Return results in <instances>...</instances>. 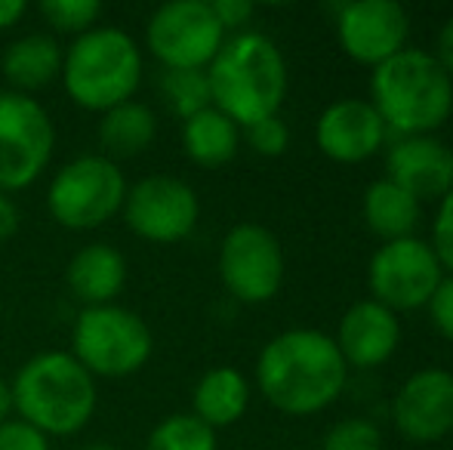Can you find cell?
Listing matches in <instances>:
<instances>
[{"instance_id":"cell-13","label":"cell","mask_w":453,"mask_h":450,"mask_svg":"<svg viewBox=\"0 0 453 450\" xmlns=\"http://www.w3.org/2000/svg\"><path fill=\"white\" fill-rule=\"evenodd\" d=\"M336 34L349 59L376 68L404 50L411 19L395 0H355L340 6Z\"/></svg>"},{"instance_id":"cell-33","label":"cell","mask_w":453,"mask_h":450,"mask_svg":"<svg viewBox=\"0 0 453 450\" xmlns=\"http://www.w3.org/2000/svg\"><path fill=\"white\" fill-rule=\"evenodd\" d=\"M19 223H22V217H19L16 201L10 194H0V244L19 232Z\"/></svg>"},{"instance_id":"cell-3","label":"cell","mask_w":453,"mask_h":450,"mask_svg":"<svg viewBox=\"0 0 453 450\" xmlns=\"http://www.w3.org/2000/svg\"><path fill=\"white\" fill-rule=\"evenodd\" d=\"M19 420L50 439L74 435L93 420L96 379L72 352H41L16 370L10 383Z\"/></svg>"},{"instance_id":"cell-14","label":"cell","mask_w":453,"mask_h":450,"mask_svg":"<svg viewBox=\"0 0 453 450\" xmlns=\"http://www.w3.org/2000/svg\"><path fill=\"white\" fill-rule=\"evenodd\" d=\"M392 420L401 439L413 445H429L453 432V373L441 367L411 373L395 392Z\"/></svg>"},{"instance_id":"cell-18","label":"cell","mask_w":453,"mask_h":450,"mask_svg":"<svg viewBox=\"0 0 453 450\" xmlns=\"http://www.w3.org/2000/svg\"><path fill=\"white\" fill-rule=\"evenodd\" d=\"M127 256L111 244H87L68 259L65 287L84 309L111 306L127 287Z\"/></svg>"},{"instance_id":"cell-15","label":"cell","mask_w":453,"mask_h":450,"mask_svg":"<svg viewBox=\"0 0 453 450\" xmlns=\"http://www.w3.org/2000/svg\"><path fill=\"white\" fill-rule=\"evenodd\" d=\"M386 130L382 118L370 103L361 99H340V103L327 105L318 118L315 139L318 149L336 164H361L373 157L386 142Z\"/></svg>"},{"instance_id":"cell-6","label":"cell","mask_w":453,"mask_h":450,"mask_svg":"<svg viewBox=\"0 0 453 450\" xmlns=\"http://www.w3.org/2000/svg\"><path fill=\"white\" fill-rule=\"evenodd\" d=\"M151 352V327L118 302L84 309L72 327V355L93 379L133 377L149 364Z\"/></svg>"},{"instance_id":"cell-22","label":"cell","mask_w":453,"mask_h":450,"mask_svg":"<svg viewBox=\"0 0 453 450\" xmlns=\"http://www.w3.org/2000/svg\"><path fill=\"white\" fill-rule=\"evenodd\" d=\"M238 142L241 126L213 105L197 111L195 118L182 120V149L197 167H226L238 155Z\"/></svg>"},{"instance_id":"cell-21","label":"cell","mask_w":453,"mask_h":450,"mask_svg":"<svg viewBox=\"0 0 453 450\" xmlns=\"http://www.w3.org/2000/svg\"><path fill=\"white\" fill-rule=\"evenodd\" d=\"M99 145L102 155L120 161V157H139L157 136V118L145 103H120L99 114Z\"/></svg>"},{"instance_id":"cell-28","label":"cell","mask_w":453,"mask_h":450,"mask_svg":"<svg viewBox=\"0 0 453 450\" xmlns=\"http://www.w3.org/2000/svg\"><path fill=\"white\" fill-rule=\"evenodd\" d=\"M247 142L257 155L263 157H280L290 145V130H287L284 120L274 114V118H265L259 124L247 126Z\"/></svg>"},{"instance_id":"cell-9","label":"cell","mask_w":453,"mask_h":450,"mask_svg":"<svg viewBox=\"0 0 453 450\" xmlns=\"http://www.w3.org/2000/svg\"><path fill=\"white\" fill-rule=\"evenodd\" d=\"M222 43L226 31L207 0H170L145 25V47L164 72H207Z\"/></svg>"},{"instance_id":"cell-12","label":"cell","mask_w":453,"mask_h":450,"mask_svg":"<svg viewBox=\"0 0 453 450\" xmlns=\"http://www.w3.org/2000/svg\"><path fill=\"white\" fill-rule=\"evenodd\" d=\"M120 213L136 238L151 240V244H180L195 232L201 201L185 179L155 173L127 188Z\"/></svg>"},{"instance_id":"cell-4","label":"cell","mask_w":453,"mask_h":450,"mask_svg":"<svg viewBox=\"0 0 453 450\" xmlns=\"http://www.w3.org/2000/svg\"><path fill=\"white\" fill-rule=\"evenodd\" d=\"M373 109L404 136H432L453 111V80L426 50H401L373 68Z\"/></svg>"},{"instance_id":"cell-1","label":"cell","mask_w":453,"mask_h":450,"mask_svg":"<svg viewBox=\"0 0 453 450\" xmlns=\"http://www.w3.org/2000/svg\"><path fill=\"white\" fill-rule=\"evenodd\" d=\"M349 364L336 339L321 331L296 327L269 339L257 361V383L274 410L309 416L330 408L346 389Z\"/></svg>"},{"instance_id":"cell-23","label":"cell","mask_w":453,"mask_h":450,"mask_svg":"<svg viewBox=\"0 0 453 450\" xmlns=\"http://www.w3.org/2000/svg\"><path fill=\"white\" fill-rule=\"evenodd\" d=\"M419 201L411 198L401 186L392 179H376L373 186L364 192V223L376 238L401 240L413 238V228L419 225Z\"/></svg>"},{"instance_id":"cell-37","label":"cell","mask_w":453,"mask_h":450,"mask_svg":"<svg viewBox=\"0 0 453 450\" xmlns=\"http://www.w3.org/2000/svg\"><path fill=\"white\" fill-rule=\"evenodd\" d=\"M84 450H118L114 445H90V447H84Z\"/></svg>"},{"instance_id":"cell-35","label":"cell","mask_w":453,"mask_h":450,"mask_svg":"<svg viewBox=\"0 0 453 450\" xmlns=\"http://www.w3.org/2000/svg\"><path fill=\"white\" fill-rule=\"evenodd\" d=\"M25 12H28V4H25V0H0V31L19 25Z\"/></svg>"},{"instance_id":"cell-20","label":"cell","mask_w":453,"mask_h":450,"mask_svg":"<svg viewBox=\"0 0 453 450\" xmlns=\"http://www.w3.org/2000/svg\"><path fill=\"white\" fill-rule=\"evenodd\" d=\"M247 408H250V383L234 367H213L197 379L191 392V414L213 432L234 426L247 414Z\"/></svg>"},{"instance_id":"cell-8","label":"cell","mask_w":453,"mask_h":450,"mask_svg":"<svg viewBox=\"0 0 453 450\" xmlns=\"http://www.w3.org/2000/svg\"><path fill=\"white\" fill-rule=\"evenodd\" d=\"M56 151V124L28 93H0V194L22 192L47 173Z\"/></svg>"},{"instance_id":"cell-30","label":"cell","mask_w":453,"mask_h":450,"mask_svg":"<svg viewBox=\"0 0 453 450\" xmlns=\"http://www.w3.org/2000/svg\"><path fill=\"white\" fill-rule=\"evenodd\" d=\"M0 450H50V439L22 420L0 423Z\"/></svg>"},{"instance_id":"cell-29","label":"cell","mask_w":453,"mask_h":450,"mask_svg":"<svg viewBox=\"0 0 453 450\" xmlns=\"http://www.w3.org/2000/svg\"><path fill=\"white\" fill-rule=\"evenodd\" d=\"M432 250L444 271L453 275V188L441 198L435 225H432Z\"/></svg>"},{"instance_id":"cell-32","label":"cell","mask_w":453,"mask_h":450,"mask_svg":"<svg viewBox=\"0 0 453 450\" xmlns=\"http://www.w3.org/2000/svg\"><path fill=\"white\" fill-rule=\"evenodd\" d=\"M210 6H213V16L219 19L222 31L244 28V25L253 19V4H250V0H213Z\"/></svg>"},{"instance_id":"cell-34","label":"cell","mask_w":453,"mask_h":450,"mask_svg":"<svg viewBox=\"0 0 453 450\" xmlns=\"http://www.w3.org/2000/svg\"><path fill=\"white\" fill-rule=\"evenodd\" d=\"M438 65L448 72V78L453 80V16L444 22V28H441V34H438Z\"/></svg>"},{"instance_id":"cell-11","label":"cell","mask_w":453,"mask_h":450,"mask_svg":"<svg viewBox=\"0 0 453 450\" xmlns=\"http://www.w3.org/2000/svg\"><path fill=\"white\" fill-rule=\"evenodd\" d=\"M219 278L238 302H269L284 284L280 240L265 225H234L219 247Z\"/></svg>"},{"instance_id":"cell-26","label":"cell","mask_w":453,"mask_h":450,"mask_svg":"<svg viewBox=\"0 0 453 450\" xmlns=\"http://www.w3.org/2000/svg\"><path fill=\"white\" fill-rule=\"evenodd\" d=\"M41 16L59 34H87L102 16L99 0H41Z\"/></svg>"},{"instance_id":"cell-5","label":"cell","mask_w":453,"mask_h":450,"mask_svg":"<svg viewBox=\"0 0 453 450\" xmlns=\"http://www.w3.org/2000/svg\"><path fill=\"white\" fill-rule=\"evenodd\" d=\"M62 87L84 111H108L130 103L142 84V50L127 31L96 25L74 37L62 56Z\"/></svg>"},{"instance_id":"cell-7","label":"cell","mask_w":453,"mask_h":450,"mask_svg":"<svg viewBox=\"0 0 453 450\" xmlns=\"http://www.w3.org/2000/svg\"><path fill=\"white\" fill-rule=\"evenodd\" d=\"M127 176L118 161L99 155H81L56 170L47 192V210L53 223L68 232H93L124 210Z\"/></svg>"},{"instance_id":"cell-25","label":"cell","mask_w":453,"mask_h":450,"mask_svg":"<svg viewBox=\"0 0 453 450\" xmlns=\"http://www.w3.org/2000/svg\"><path fill=\"white\" fill-rule=\"evenodd\" d=\"M161 96L167 103V109L180 114L182 120L195 118L197 111L213 105L207 72H164Z\"/></svg>"},{"instance_id":"cell-19","label":"cell","mask_w":453,"mask_h":450,"mask_svg":"<svg viewBox=\"0 0 453 450\" xmlns=\"http://www.w3.org/2000/svg\"><path fill=\"white\" fill-rule=\"evenodd\" d=\"M62 56L65 47H59L53 34H25L16 37L0 56V72L10 80L16 93H35L50 87L62 74Z\"/></svg>"},{"instance_id":"cell-10","label":"cell","mask_w":453,"mask_h":450,"mask_svg":"<svg viewBox=\"0 0 453 450\" xmlns=\"http://www.w3.org/2000/svg\"><path fill=\"white\" fill-rule=\"evenodd\" d=\"M370 294L380 306L401 312V309L429 306L432 294L444 281V269L438 263L432 244L419 238L386 240L373 253L367 269Z\"/></svg>"},{"instance_id":"cell-16","label":"cell","mask_w":453,"mask_h":450,"mask_svg":"<svg viewBox=\"0 0 453 450\" xmlns=\"http://www.w3.org/2000/svg\"><path fill=\"white\" fill-rule=\"evenodd\" d=\"M388 176L395 186L404 188L411 198H438L453 188V151L435 136H401L388 149Z\"/></svg>"},{"instance_id":"cell-2","label":"cell","mask_w":453,"mask_h":450,"mask_svg":"<svg viewBox=\"0 0 453 450\" xmlns=\"http://www.w3.org/2000/svg\"><path fill=\"white\" fill-rule=\"evenodd\" d=\"M213 109L238 126L274 118L287 96V62L278 43L257 31L234 34L207 65Z\"/></svg>"},{"instance_id":"cell-27","label":"cell","mask_w":453,"mask_h":450,"mask_svg":"<svg viewBox=\"0 0 453 450\" xmlns=\"http://www.w3.org/2000/svg\"><path fill=\"white\" fill-rule=\"evenodd\" d=\"M321 450H382V435L370 420L349 416V420L330 426Z\"/></svg>"},{"instance_id":"cell-17","label":"cell","mask_w":453,"mask_h":450,"mask_svg":"<svg viewBox=\"0 0 453 450\" xmlns=\"http://www.w3.org/2000/svg\"><path fill=\"white\" fill-rule=\"evenodd\" d=\"M401 339V324L392 309L376 300H361L342 315L336 348L342 361L355 367H380L395 355Z\"/></svg>"},{"instance_id":"cell-24","label":"cell","mask_w":453,"mask_h":450,"mask_svg":"<svg viewBox=\"0 0 453 450\" xmlns=\"http://www.w3.org/2000/svg\"><path fill=\"white\" fill-rule=\"evenodd\" d=\"M145 450H216V432L195 414H170L151 429Z\"/></svg>"},{"instance_id":"cell-36","label":"cell","mask_w":453,"mask_h":450,"mask_svg":"<svg viewBox=\"0 0 453 450\" xmlns=\"http://www.w3.org/2000/svg\"><path fill=\"white\" fill-rule=\"evenodd\" d=\"M10 414H12V389H10V383L0 379V423L10 420Z\"/></svg>"},{"instance_id":"cell-31","label":"cell","mask_w":453,"mask_h":450,"mask_svg":"<svg viewBox=\"0 0 453 450\" xmlns=\"http://www.w3.org/2000/svg\"><path fill=\"white\" fill-rule=\"evenodd\" d=\"M429 315H432V324H435V331L441 333L444 339L453 342V275L444 278V281L438 284L435 294H432Z\"/></svg>"}]
</instances>
